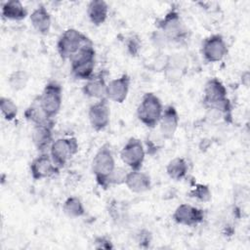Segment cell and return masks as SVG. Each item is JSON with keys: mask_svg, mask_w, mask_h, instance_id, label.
Returning a JSON list of instances; mask_svg holds the SVG:
<instances>
[{"mask_svg": "<svg viewBox=\"0 0 250 250\" xmlns=\"http://www.w3.org/2000/svg\"><path fill=\"white\" fill-rule=\"evenodd\" d=\"M24 118L31 122L34 125H44V124H50V123H54V120L49 118L44 111L42 110V108L39 105V103L36 100L33 101V103L26 107V109L23 112Z\"/></svg>", "mask_w": 250, "mask_h": 250, "instance_id": "603a6c76", "label": "cell"}, {"mask_svg": "<svg viewBox=\"0 0 250 250\" xmlns=\"http://www.w3.org/2000/svg\"><path fill=\"white\" fill-rule=\"evenodd\" d=\"M29 20L33 28L42 35L49 33L52 25V18L47 8L40 4L30 14Z\"/></svg>", "mask_w": 250, "mask_h": 250, "instance_id": "d6986e66", "label": "cell"}, {"mask_svg": "<svg viewBox=\"0 0 250 250\" xmlns=\"http://www.w3.org/2000/svg\"><path fill=\"white\" fill-rule=\"evenodd\" d=\"M131 78L127 73L110 80L106 86L105 98L114 103L122 104L128 96Z\"/></svg>", "mask_w": 250, "mask_h": 250, "instance_id": "5bb4252c", "label": "cell"}, {"mask_svg": "<svg viewBox=\"0 0 250 250\" xmlns=\"http://www.w3.org/2000/svg\"><path fill=\"white\" fill-rule=\"evenodd\" d=\"M61 168L56 165L49 152H41L29 164V172L33 180L39 181L58 175Z\"/></svg>", "mask_w": 250, "mask_h": 250, "instance_id": "8fae6325", "label": "cell"}, {"mask_svg": "<svg viewBox=\"0 0 250 250\" xmlns=\"http://www.w3.org/2000/svg\"><path fill=\"white\" fill-rule=\"evenodd\" d=\"M29 76L25 70H14L8 77V83L12 90L21 91L27 85Z\"/></svg>", "mask_w": 250, "mask_h": 250, "instance_id": "484cf974", "label": "cell"}, {"mask_svg": "<svg viewBox=\"0 0 250 250\" xmlns=\"http://www.w3.org/2000/svg\"><path fill=\"white\" fill-rule=\"evenodd\" d=\"M204 210L196 206L182 203L174 211L172 215L173 221L181 226L195 227L204 221Z\"/></svg>", "mask_w": 250, "mask_h": 250, "instance_id": "7c38bea8", "label": "cell"}, {"mask_svg": "<svg viewBox=\"0 0 250 250\" xmlns=\"http://www.w3.org/2000/svg\"><path fill=\"white\" fill-rule=\"evenodd\" d=\"M106 98L101 99L90 105L88 110V118L91 127L97 131L104 130L110 121V108Z\"/></svg>", "mask_w": 250, "mask_h": 250, "instance_id": "4fadbf2b", "label": "cell"}, {"mask_svg": "<svg viewBox=\"0 0 250 250\" xmlns=\"http://www.w3.org/2000/svg\"><path fill=\"white\" fill-rule=\"evenodd\" d=\"M126 47L127 51L130 56L137 57L142 49V41L139 35L137 34H131L126 41Z\"/></svg>", "mask_w": 250, "mask_h": 250, "instance_id": "4dcf8cb0", "label": "cell"}, {"mask_svg": "<svg viewBox=\"0 0 250 250\" xmlns=\"http://www.w3.org/2000/svg\"><path fill=\"white\" fill-rule=\"evenodd\" d=\"M89 21L96 26L102 25L108 16V5L104 0H92L87 6Z\"/></svg>", "mask_w": 250, "mask_h": 250, "instance_id": "ffe728a7", "label": "cell"}, {"mask_svg": "<svg viewBox=\"0 0 250 250\" xmlns=\"http://www.w3.org/2000/svg\"><path fill=\"white\" fill-rule=\"evenodd\" d=\"M62 210L69 218H79L85 214V207L77 196H68L63 202Z\"/></svg>", "mask_w": 250, "mask_h": 250, "instance_id": "d4e9b609", "label": "cell"}, {"mask_svg": "<svg viewBox=\"0 0 250 250\" xmlns=\"http://www.w3.org/2000/svg\"><path fill=\"white\" fill-rule=\"evenodd\" d=\"M79 144L74 137H64L55 140L49 149V153L60 168H63L67 162L78 152Z\"/></svg>", "mask_w": 250, "mask_h": 250, "instance_id": "ba28073f", "label": "cell"}, {"mask_svg": "<svg viewBox=\"0 0 250 250\" xmlns=\"http://www.w3.org/2000/svg\"><path fill=\"white\" fill-rule=\"evenodd\" d=\"M55 123L44 124V125H34L31 132V140L36 147V149L41 152H48L54 140L53 129Z\"/></svg>", "mask_w": 250, "mask_h": 250, "instance_id": "2e32d148", "label": "cell"}, {"mask_svg": "<svg viewBox=\"0 0 250 250\" xmlns=\"http://www.w3.org/2000/svg\"><path fill=\"white\" fill-rule=\"evenodd\" d=\"M92 42L88 36L75 28L65 29L57 41V50L62 60H70L85 44Z\"/></svg>", "mask_w": 250, "mask_h": 250, "instance_id": "8992f818", "label": "cell"}, {"mask_svg": "<svg viewBox=\"0 0 250 250\" xmlns=\"http://www.w3.org/2000/svg\"><path fill=\"white\" fill-rule=\"evenodd\" d=\"M203 105L206 109L218 112L225 121H232V104L228 98V90L217 77L209 78L203 88Z\"/></svg>", "mask_w": 250, "mask_h": 250, "instance_id": "6da1fadb", "label": "cell"}, {"mask_svg": "<svg viewBox=\"0 0 250 250\" xmlns=\"http://www.w3.org/2000/svg\"><path fill=\"white\" fill-rule=\"evenodd\" d=\"M94 248L111 250L114 248V246L109 237H107L106 235H99V236H96L94 239Z\"/></svg>", "mask_w": 250, "mask_h": 250, "instance_id": "d6a6232c", "label": "cell"}, {"mask_svg": "<svg viewBox=\"0 0 250 250\" xmlns=\"http://www.w3.org/2000/svg\"><path fill=\"white\" fill-rule=\"evenodd\" d=\"M161 100L151 92L146 93L137 107L138 119L147 128L154 129L159 122L163 112Z\"/></svg>", "mask_w": 250, "mask_h": 250, "instance_id": "5b68a950", "label": "cell"}, {"mask_svg": "<svg viewBox=\"0 0 250 250\" xmlns=\"http://www.w3.org/2000/svg\"><path fill=\"white\" fill-rule=\"evenodd\" d=\"M188 171V165L185 158L175 157L171 159L166 166V173L174 181H182L186 178Z\"/></svg>", "mask_w": 250, "mask_h": 250, "instance_id": "cb8c5ba5", "label": "cell"}, {"mask_svg": "<svg viewBox=\"0 0 250 250\" xmlns=\"http://www.w3.org/2000/svg\"><path fill=\"white\" fill-rule=\"evenodd\" d=\"M136 241L141 247L147 248L152 241V234L148 229H143L137 233Z\"/></svg>", "mask_w": 250, "mask_h": 250, "instance_id": "1f68e13d", "label": "cell"}, {"mask_svg": "<svg viewBox=\"0 0 250 250\" xmlns=\"http://www.w3.org/2000/svg\"><path fill=\"white\" fill-rule=\"evenodd\" d=\"M0 109L4 118L8 121L14 120L18 115V105L16 103L8 97L0 98Z\"/></svg>", "mask_w": 250, "mask_h": 250, "instance_id": "83f0119b", "label": "cell"}, {"mask_svg": "<svg viewBox=\"0 0 250 250\" xmlns=\"http://www.w3.org/2000/svg\"><path fill=\"white\" fill-rule=\"evenodd\" d=\"M124 184L129 190L135 193L147 191L151 188L150 177L140 170H131L128 172Z\"/></svg>", "mask_w": 250, "mask_h": 250, "instance_id": "ac0fdd59", "label": "cell"}, {"mask_svg": "<svg viewBox=\"0 0 250 250\" xmlns=\"http://www.w3.org/2000/svg\"><path fill=\"white\" fill-rule=\"evenodd\" d=\"M179 113L173 104H168L164 107L162 115L159 119V133L164 140H171L179 126Z\"/></svg>", "mask_w": 250, "mask_h": 250, "instance_id": "9a60e30c", "label": "cell"}, {"mask_svg": "<svg viewBox=\"0 0 250 250\" xmlns=\"http://www.w3.org/2000/svg\"><path fill=\"white\" fill-rule=\"evenodd\" d=\"M115 167V160L110 146L105 143L98 149L91 164L92 173L101 188L106 189L110 186L109 179Z\"/></svg>", "mask_w": 250, "mask_h": 250, "instance_id": "3957f363", "label": "cell"}, {"mask_svg": "<svg viewBox=\"0 0 250 250\" xmlns=\"http://www.w3.org/2000/svg\"><path fill=\"white\" fill-rule=\"evenodd\" d=\"M44 113L51 119L56 117L62 104V88L57 81L48 82L36 98Z\"/></svg>", "mask_w": 250, "mask_h": 250, "instance_id": "52a82bcc", "label": "cell"}, {"mask_svg": "<svg viewBox=\"0 0 250 250\" xmlns=\"http://www.w3.org/2000/svg\"><path fill=\"white\" fill-rule=\"evenodd\" d=\"M156 27V31L162 37L165 44H180L185 42L188 36V28L176 7L171 8L163 18L157 21Z\"/></svg>", "mask_w": 250, "mask_h": 250, "instance_id": "7a4b0ae2", "label": "cell"}, {"mask_svg": "<svg viewBox=\"0 0 250 250\" xmlns=\"http://www.w3.org/2000/svg\"><path fill=\"white\" fill-rule=\"evenodd\" d=\"M163 141L164 139L161 135H159L157 138L154 135L148 136L146 139V152L149 155L156 154L163 146Z\"/></svg>", "mask_w": 250, "mask_h": 250, "instance_id": "f546056e", "label": "cell"}, {"mask_svg": "<svg viewBox=\"0 0 250 250\" xmlns=\"http://www.w3.org/2000/svg\"><path fill=\"white\" fill-rule=\"evenodd\" d=\"M188 196L200 202H209L212 199V192L208 185L194 184L193 188L188 191Z\"/></svg>", "mask_w": 250, "mask_h": 250, "instance_id": "f1b7e54d", "label": "cell"}, {"mask_svg": "<svg viewBox=\"0 0 250 250\" xmlns=\"http://www.w3.org/2000/svg\"><path fill=\"white\" fill-rule=\"evenodd\" d=\"M107 212H108V215L110 216V218L116 224H120L125 220L127 208L125 207V204L123 202L113 199L110 202H108Z\"/></svg>", "mask_w": 250, "mask_h": 250, "instance_id": "4316f807", "label": "cell"}, {"mask_svg": "<svg viewBox=\"0 0 250 250\" xmlns=\"http://www.w3.org/2000/svg\"><path fill=\"white\" fill-rule=\"evenodd\" d=\"M106 72L101 70L98 73H94V75L86 81V83L82 87V93L84 96L92 99H104L105 98L106 86L107 83L105 81Z\"/></svg>", "mask_w": 250, "mask_h": 250, "instance_id": "e0dca14e", "label": "cell"}, {"mask_svg": "<svg viewBox=\"0 0 250 250\" xmlns=\"http://www.w3.org/2000/svg\"><path fill=\"white\" fill-rule=\"evenodd\" d=\"M127 171L121 167H115L109 179V185H121L125 183Z\"/></svg>", "mask_w": 250, "mask_h": 250, "instance_id": "836d02e7", "label": "cell"}, {"mask_svg": "<svg viewBox=\"0 0 250 250\" xmlns=\"http://www.w3.org/2000/svg\"><path fill=\"white\" fill-rule=\"evenodd\" d=\"M187 66V60L184 57L180 55L169 56L168 64L164 70L166 78L171 82L179 80L185 74Z\"/></svg>", "mask_w": 250, "mask_h": 250, "instance_id": "44dd1931", "label": "cell"}, {"mask_svg": "<svg viewBox=\"0 0 250 250\" xmlns=\"http://www.w3.org/2000/svg\"><path fill=\"white\" fill-rule=\"evenodd\" d=\"M1 15L10 21H22L27 16V10L19 0H10L2 4Z\"/></svg>", "mask_w": 250, "mask_h": 250, "instance_id": "7402d4cb", "label": "cell"}, {"mask_svg": "<svg viewBox=\"0 0 250 250\" xmlns=\"http://www.w3.org/2000/svg\"><path fill=\"white\" fill-rule=\"evenodd\" d=\"M229 48L225 38L219 34L206 37L201 44V54L205 62L215 63L221 62L228 54Z\"/></svg>", "mask_w": 250, "mask_h": 250, "instance_id": "30bf717a", "label": "cell"}, {"mask_svg": "<svg viewBox=\"0 0 250 250\" xmlns=\"http://www.w3.org/2000/svg\"><path fill=\"white\" fill-rule=\"evenodd\" d=\"M146 148L141 140L131 137L120 150L122 162L131 170H140L146 158Z\"/></svg>", "mask_w": 250, "mask_h": 250, "instance_id": "9c48e42d", "label": "cell"}, {"mask_svg": "<svg viewBox=\"0 0 250 250\" xmlns=\"http://www.w3.org/2000/svg\"><path fill=\"white\" fill-rule=\"evenodd\" d=\"M70 71L74 78L88 80L94 75L96 65V51L93 43L85 44L70 60Z\"/></svg>", "mask_w": 250, "mask_h": 250, "instance_id": "277c9868", "label": "cell"}]
</instances>
